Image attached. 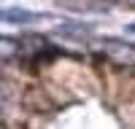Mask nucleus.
Wrapping results in <instances>:
<instances>
[{
  "label": "nucleus",
  "instance_id": "1",
  "mask_svg": "<svg viewBox=\"0 0 135 129\" xmlns=\"http://www.w3.org/2000/svg\"><path fill=\"white\" fill-rule=\"evenodd\" d=\"M103 49H105V54H108L114 62H127V64L135 62V46H132V43H122V40H114V38H111V40H105Z\"/></svg>",
  "mask_w": 135,
  "mask_h": 129
},
{
  "label": "nucleus",
  "instance_id": "4",
  "mask_svg": "<svg viewBox=\"0 0 135 129\" xmlns=\"http://www.w3.org/2000/svg\"><path fill=\"white\" fill-rule=\"evenodd\" d=\"M43 19V14H32L25 8H3V22L8 24H27V22H38Z\"/></svg>",
  "mask_w": 135,
  "mask_h": 129
},
{
  "label": "nucleus",
  "instance_id": "5",
  "mask_svg": "<svg viewBox=\"0 0 135 129\" xmlns=\"http://www.w3.org/2000/svg\"><path fill=\"white\" fill-rule=\"evenodd\" d=\"M19 49L25 54H35L41 49H46V40H43L41 35H25V38H19Z\"/></svg>",
  "mask_w": 135,
  "mask_h": 129
},
{
  "label": "nucleus",
  "instance_id": "7",
  "mask_svg": "<svg viewBox=\"0 0 135 129\" xmlns=\"http://www.w3.org/2000/svg\"><path fill=\"white\" fill-rule=\"evenodd\" d=\"M130 30H132V32H135V24H132V27H130Z\"/></svg>",
  "mask_w": 135,
  "mask_h": 129
},
{
  "label": "nucleus",
  "instance_id": "3",
  "mask_svg": "<svg viewBox=\"0 0 135 129\" xmlns=\"http://www.w3.org/2000/svg\"><path fill=\"white\" fill-rule=\"evenodd\" d=\"M95 32L92 24H84V22H70V24H62L54 30V35L57 38H76V40H81V38H89Z\"/></svg>",
  "mask_w": 135,
  "mask_h": 129
},
{
  "label": "nucleus",
  "instance_id": "6",
  "mask_svg": "<svg viewBox=\"0 0 135 129\" xmlns=\"http://www.w3.org/2000/svg\"><path fill=\"white\" fill-rule=\"evenodd\" d=\"M116 3H127V0H116Z\"/></svg>",
  "mask_w": 135,
  "mask_h": 129
},
{
  "label": "nucleus",
  "instance_id": "2",
  "mask_svg": "<svg viewBox=\"0 0 135 129\" xmlns=\"http://www.w3.org/2000/svg\"><path fill=\"white\" fill-rule=\"evenodd\" d=\"M57 3L68 11H76V14H105L108 11V6L100 0H57Z\"/></svg>",
  "mask_w": 135,
  "mask_h": 129
}]
</instances>
